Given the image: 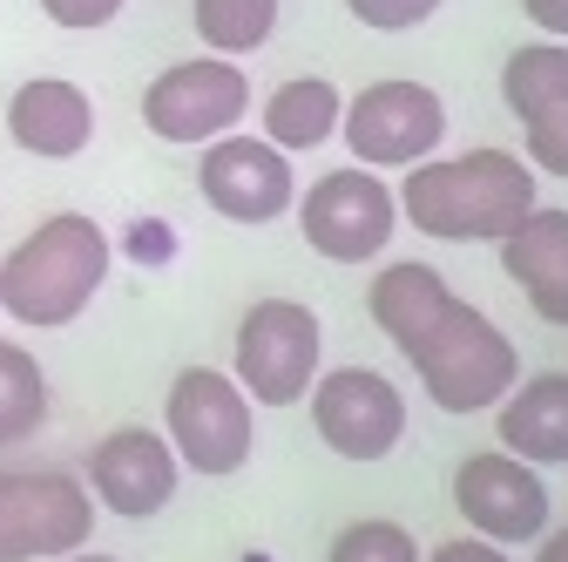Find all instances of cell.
<instances>
[{
	"label": "cell",
	"mask_w": 568,
	"mask_h": 562,
	"mask_svg": "<svg viewBox=\"0 0 568 562\" xmlns=\"http://www.w3.org/2000/svg\"><path fill=\"white\" fill-rule=\"evenodd\" d=\"M373 325L406 353L413 380L426 387L440 413H487L501 407V393L521 380V353L515 339L494 325L480 305H467L434 264L399 258L373 278L366 292Z\"/></svg>",
	"instance_id": "cell-1"
},
{
	"label": "cell",
	"mask_w": 568,
	"mask_h": 562,
	"mask_svg": "<svg viewBox=\"0 0 568 562\" xmlns=\"http://www.w3.org/2000/svg\"><path fill=\"white\" fill-rule=\"evenodd\" d=\"M399 197V218L419 238H440V244H501L535 197V170L515 150H467V157H426L406 170Z\"/></svg>",
	"instance_id": "cell-2"
},
{
	"label": "cell",
	"mask_w": 568,
	"mask_h": 562,
	"mask_svg": "<svg viewBox=\"0 0 568 562\" xmlns=\"http://www.w3.org/2000/svg\"><path fill=\"white\" fill-rule=\"evenodd\" d=\"M109 264H115V244L95 218L82 210H54L41 218L8 258H0V312L14 325H75L95 292L109 285Z\"/></svg>",
	"instance_id": "cell-3"
},
{
	"label": "cell",
	"mask_w": 568,
	"mask_h": 562,
	"mask_svg": "<svg viewBox=\"0 0 568 562\" xmlns=\"http://www.w3.org/2000/svg\"><path fill=\"white\" fill-rule=\"evenodd\" d=\"M325 367V319L305 299H257L237 319V360L231 380L251 393V407H298Z\"/></svg>",
	"instance_id": "cell-4"
},
{
	"label": "cell",
	"mask_w": 568,
	"mask_h": 562,
	"mask_svg": "<svg viewBox=\"0 0 568 562\" xmlns=\"http://www.w3.org/2000/svg\"><path fill=\"white\" fill-rule=\"evenodd\" d=\"M163 441L176 448V461L190 474H210V481H224L251 461L257 448V407L251 393L217 373V367H183L170 380V400H163Z\"/></svg>",
	"instance_id": "cell-5"
},
{
	"label": "cell",
	"mask_w": 568,
	"mask_h": 562,
	"mask_svg": "<svg viewBox=\"0 0 568 562\" xmlns=\"http://www.w3.org/2000/svg\"><path fill=\"white\" fill-rule=\"evenodd\" d=\"M298 231L305 244L325 258V264H373L393 231H399V197L379 170L366 163H345V170H325L312 190H298Z\"/></svg>",
	"instance_id": "cell-6"
},
{
	"label": "cell",
	"mask_w": 568,
	"mask_h": 562,
	"mask_svg": "<svg viewBox=\"0 0 568 562\" xmlns=\"http://www.w3.org/2000/svg\"><path fill=\"white\" fill-rule=\"evenodd\" d=\"M95 535V495L61 468L0 474V562H54Z\"/></svg>",
	"instance_id": "cell-7"
},
{
	"label": "cell",
	"mask_w": 568,
	"mask_h": 562,
	"mask_svg": "<svg viewBox=\"0 0 568 562\" xmlns=\"http://www.w3.org/2000/svg\"><path fill=\"white\" fill-rule=\"evenodd\" d=\"M244 116H251V76L231 54L176 61L142 89V129L176 150H203L210 136H231Z\"/></svg>",
	"instance_id": "cell-8"
},
{
	"label": "cell",
	"mask_w": 568,
	"mask_h": 562,
	"mask_svg": "<svg viewBox=\"0 0 568 562\" xmlns=\"http://www.w3.org/2000/svg\"><path fill=\"white\" fill-rule=\"evenodd\" d=\"M338 136H345V150L352 163H366V170H413L440 150V136H447V102L426 89V82H373L345 102L338 116Z\"/></svg>",
	"instance_id": "cell-9"
},
{
	"label": "cell",
	"mask_w": 568,
	"mask_h": 562,
	"mask_svg": "<svg viewBox=\"0 0 568 562\" xmlns=\"http://www.w3.org/2000/svg\"><path fill=\"white\" fill-rule=\"evenodd\" d=\"M312 428L338 461H386L406 441V393L373 367H332L305 393Z\"/></svg>",
	"instance_id": "cell-10"
},
{
	"label": "cell",
	"mask_w": 568,
	"mask_h": 562,
	"mask_svg": "<svg viewBox=\"0 0 568 562\" xmlns=\"http://www.w3.org/2000/svg\"><path fill=\"white\" fill-rule=\"evenodd\" d=\"M196 190L203 203L231 224H277L298 203V170L264 136H210L196 157Z\"/></svg>",
	"instance_id": "cell-11"
},
{
	"label": "cell",
	"mask_w": 568,
	"mask_h": 562,
	"mask_svg": "<svg viewBox=\"0 0 568 562\" xmlns=\"http://www.w3.org/2000/svg\"><path fill=\"white\" fill-rule=\"evenodd\" d=\"M454 509L467 522V535H487V542H501V549H521L548 529V481L535 461L521 454H467L454 468Z\"/></svg>",
	"instance_id": "cell-12"
},
{
	"label": "cell",
	"mask_w": 568,
	"mask_h": 562,
	"mask_svg": "<svg viewBox=\"0 0 568 562\" xmlns=\"http://www.w3.org/2000/svg\"><path fill=\"white\" fill-rule=\"evenodd\" d=\"M176 481H183V461L156 428H115L95 441L82 488L95 495V509H109L122 522H150L176 502Z\"/></svg>",
	"instance_id": "cell-13"
},
{
	"label": "cell",
	"mask_w": 568,
	"mask_h": 562,
	"mask_svg": "<svg viewBox=\"0 0 568 562\" xmlns=\"http://www.w3.org/2000/svg\"><path fill=\"white\" fill-rule=\"evenodd\" d=\"M8 136H14V150L41 163H68L95 143V102L89 89L61 82V76H34L8 96Z\"/></svg>",
	"instance_id": "cell-14"
},
{
	"label": "cell",
	"mask_w": 568,
	"mask_h": 562,
	"mask_svg": "<svg viewBox=\"0 0 568 562\" xmlns=\"http://www.w3.org/2000/svg\"><path fill=\"white\" fill-rule=\"evenodd\" d=\"M501 271L535 305L541 325H568V210L535 203L528 218L501 238Z\"/></svg>",
	"instance_id": "cell-15"
},
{
	"label": "cell",
	"mask_w": 568,
	"mask_h": 562,
	"mask_svg": "<svg viewBox=\"0 0 568 562\" xmlns=\"http://www.w3.org/2000/svg\"><path fill=\"white\" fill-rule=\"evenodd\" d=\"M494 434L508 454L535 461V468H561L568 461V373H535L515 380L494 407Z\"/></svg>",
	"instance_id": "cell-16"
},
{
	"label": "cell",
	"mask_w": 568,
	"mask_h": 562,
	"mask_svg": "<svg viewBox=\"0 0 568 562\" xmlns=\"http://www.w3.org/2000/svg\"><path fill=\"white\" fill-rule=\"evenodd\" d=\"M257 116H264V143H277L284 157H305V150H325L338 136L345 96L325 76H292V82L271 89V102Z\"/></svg>",
	"instance_id": "cell-17"
},
{
	"label": "cell",
	"mask_w": 568,
	"mask_h": 562,
	"mask_svg": "<svg viewBox=\"0 0 568 562\" xmlns=\"http://www.w3.org/2000/svg\"><path fill=\"white\" fill-rule=\"evenodd\" d=\"M48 420V373L28 345L0 339V448H21Z\"/></svg>",
	"instance_id": "cell-18"
},
{
	"label": "cell",
	"mask_w": 568,
	"mask_h": 562,
	"mask_svg": "<svg viewBox=\"0 0 568 562\" xmlns=\"http://www.w3.org/2000/svg\"><path fill=\"white\" fill-rule=\"evenodd\" d=\"M501 102L528 122L555 102H568V41H528L501 68Z\"/></svg>",
	"instance_id": "cell-19"
},
{
	"label": "cell",
	"mask_w": 568,
	"mask_h": 562,
	"mask_svg": "<svg viewBox=\"0 0 568 562\" xmlns=\"http://www.w3.org/2000/svg\"><path fill=\"white\" fill-rule=\"evenodd\" d=\"M190 21L210 54H257L277 34V0H190Z\"/></svg>",
	"instance_id": "cell-20"
},
{
	"label": "cell",
	"mask_w": 568,
	"mask_h": 562,
	"mask_svg": "<svg viewBox=\"0 0 568 562\" xmlns=\"http://www.w3.org/2000/svg\"><path fill=\"white\" fill-rule=\"evenodd\" d=\"M419 535L406 522H386V515H366V522H345L332 535V555L325 562H419Z\"/></svg>",
	"instance_id": "cell-21"
},
{
	"label": "cell",
	"mask_w": 568,
	"mask_h": 562,
	"mask_svg": "<svg viewBox=\"0 0 568 562\" xmlns=\"http://www.w3.org/2000/svg\"><path fill=\"white\" fill-rule=\"evenodd\" d=\"M521 143H528V170H541V177H561V183H568V102H555V109L528 116V122H521Z\"/></svg>",
	"instance_id": "cell-22"
},
{
	"label": "cell",
	"mask_w": 568,
	"mask_h": 562,
	"mask_svg": "<svg viewBox=\"0 0 568 562\" xmlns=\"http://www.w3.org/2000/svg\"><path fill=\"white\" fill-rule=\"evenodd\" d=\"M352 21L359 28H379V34H406L419 21H434L440 14V0H345Z\"/></svg>",
	"instance_id": "cell-23"
},
{
	"label": "cell",
	"mask_w": 568,
	"mask_h": 562,
	"mask_svg": "<svg viewBox=\"0 0 568 562\" xmlns=\"http://www.w3.org/2000/svg\"><path fill=\"white\" fill-rule=\"evenodd\" d=\"M129 8V0H41V14L68 34H89V28H109L115 14Z\"/></svg>",
	"instance_id": "cell-24"
},
{
	"label": "cell",
	"mask_w": 568,
	"mask_h": 562,
	"mask_svg": "<svg viewBox=\"0 0 568 562\" xmlns=\"http://www.w3.org/2000/svg\"><path fill=\"white\" fill-rule=\"evenodd\" d=\"M419 562H515V555L487 535H454V542H434V555H419Z\"/></svg>",
	"instance_id": "cell-25"
},
{
	"label": "cell",
	"mask_w": 568,
	"mask_h": 562,
	"mask_svg": "<svg viewBox=\"0 0 568 562\" xmlns=\"http://www.w3.org/2000/svg\"><path fill=\"white\" fill-rule=\"evenodd\" d=\"M129 258L170 264V258H176V231H170V224H135V231H129Z\"/></svg>",
	"instance_id": "cell-26"
},
{
	"label": "cell",
	"mask_w": 568,
	"mask_h": 562,
	"mask_svg": "<svg viewBox=\"0 0 568 562\" xmlns=\"http://www.w3.org/2000/svg\"><path fill=\"white\" fill-rule=\"evenodd\" d=\"M521 8L548 41H568V0H521Z\"/></svg>",
	"instance_id": "cell-27"
},
{
	"label": "cell",
	"mask_w": 568,
	"mask_h": 562,
	"mask_svg": "<svg viewBox=\"0 0 568 562\" xmlns=\"http://www.w3.org/2000/svg\"><path fill=\"white\" fill-rule=\"evenodd\" d=\"M528 562H568V522H561V529H541Z\"/></svg>",
	"instance_id": "cell-28"
},
{
	"label": "cell",
	"mask_w": 568,
	"mask_h": 562,
	"mask_svg": "<svg viewBox=\"0 0 568 562\" xmlns=\"http://www.w3.org/2000/svg\"><path fill=\"white\" fill-rule=\"evenodd\" d=\"M54 562H115V555H95V549H75V555H54Z\"/></svg>",
	"instance_id": "cell-29"
}]
</instances>
